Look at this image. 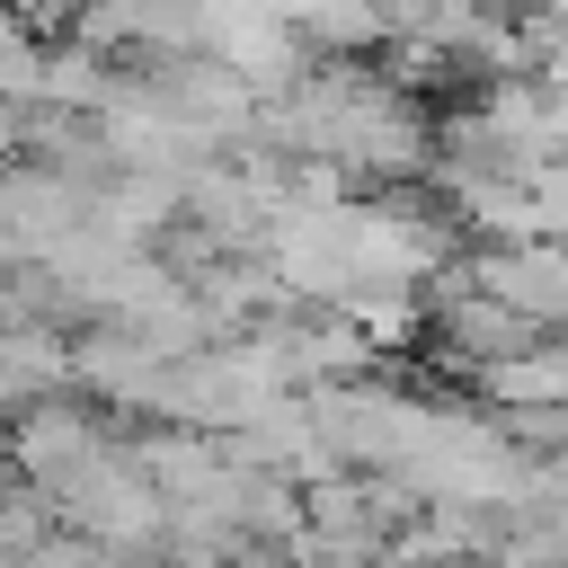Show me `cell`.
Wrapping results in <instances>:
<instances>
[{
    "instance_id": "obj_1",
    "label": "cell",
    "mask_w": 568,
    "mask_h": 568,
    "mask_svg": "<svg viewBox=\"0 0 568 568\" xmlns=\"http://www.w3.org/2000/svg\"><path fill=\"white\" fill-rule=\"evenodd\" d=\"M0 568H124V559H115V550H98L89 532H71V524H62V532H27Z\"/></svg>"
}]
</instances>
